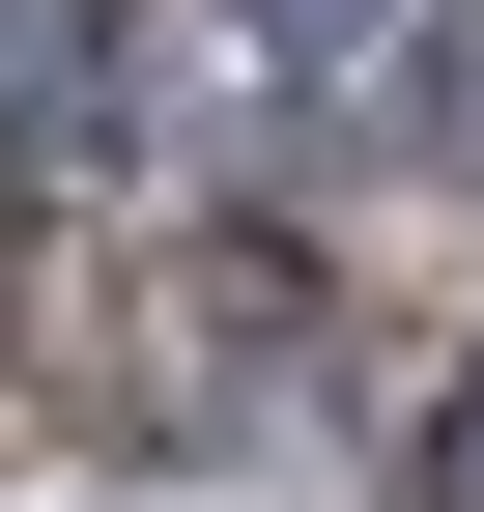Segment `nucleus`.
Here are the masks:
<instances>
[{"mask_svg":"<svg viewBox=\"0 0 484 512\" xmlns=\"http://www.w3.org/2000/svg\"><path fill=\"white\" fill-rule=\"evenodd\" d=\"M0 143H29V171H86V143H114V57H86V0H29V29H0Z\"/></svg>","mask_w":484,"mask_h":512,"instance_id":"nucleus-1","label":"nucleus"},{"mask_svg":"<svg viewBox=\"0 0 484 512\" xmlns=\"http://www.w3.org/2000/svg\"><path fill=\"white\" fill-rule=\"evenodd\" d=\"M456 512H484V370H456Z\"/></svg>","mask_w":484,"mask_h":512,"instance_id":"nucleus-2","label":"nucleus"}]
</instances>
